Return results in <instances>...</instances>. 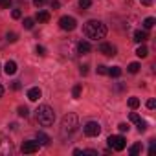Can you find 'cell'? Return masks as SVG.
Instances as JSON below:
<instances>
[{
    "mask_svg": "<svg viewBox=\"0 0 156 156\" xmlns=\"http://www.w3.org/2000/svg\"><path fill=\"white\" fill-rule=\"evenodd\" d=\"M41 96H42V92H41V88H39V87H33V88H30V90H28V99H30V101H37Z\"/></svg>",
    "mask_w": 156,
    "mask_h": 156,
    "instance_id": "10",
    "label": "cell"
},
{
    "mask_svg": "<svg viewBox=\"0 0 156 156\" xmlns=\"http://www.w3.org/2000/svg\"><path fill=\"white\" fill-rule=\"evenodd\" d=\"M129 119H130V121H132V123H138V121H140V119H141V118H140V116H138V114H136V112H130V116H129Z\"/></svg>",
    "mask_w": 156,
    "mask_h": 156,
    "instance_id": "29",
    "label": "cell"
},
{
    "mask_svg": "<svg viewBox=\"0 0 156 156\" xmlns=\"http://www.w3.org/2000/svg\"><path fill=\"white\" fill-rule=\"evenodd\" d=\"M35 20H39V22H48V20H50V13H48V11H39V13L35 15Z\"/></svg>",
    "mask_w": 156,
    "mask_h": 156,
    "instance_id": "15",
    "label": "cell"
},
{
    "mask_svg": "<svg viewBox=\"0 0 156 156\" xmlns=\"http://www.w3.org/2000/svg\"><path fill=\"white\" fill-rule=\"evenodd\" d=\"M136 55H138V57H141V59H143V57H147V55H149L147 46H140V48L136 50Z\"/></svg>",
    "mask_w": 156,
    "mask_h": 156,
    "instance_id": "17",
    "label": "cell"
},
{
    "mask_svg": "<svg viewBox=\"0 0 156 156\" xmlns=\"http://www.w3.org/2000/svg\"><path fill=\"white\" fill-rule=\"evenodd\" d=\"M35 51H37V55H41V57H42V55H46V48H44V46H39V44H37Z\"/></svg>",
    "mask_w": 156,
    "mask_h": 156,
    "instance_id": "28",
    "label": "cell"
},
{
    "mask_svg": "<svg viewBox=\"0 0 156 156\" xmlns=\"http://www.w3.org/2000/svg\"><path fill=\"white\" fill-rule=\"evenodd\" d=\"M140 152H141V145H140V143H136V145H132V147L129 149V154H130V156H136V154H140Z\"/></svg>",
    "mask_w": 156,
    "mask_h": 156,
    "instance_id": "18",
    "label": "cell"
},
{
    "mask_svg": "<svg viewBox=\"0 0 156 156\" xmlns=\"http://www.w3.org/2000/svg\"><path fill=\"white\" fill-rule=\"evenodd\" d=\"M118 129H119L121 132H127V130H129V125H127V123H119V125H118Z\"/></svg>",
    "mask_w": 156,
    "mask_h": 156,
    "instance_id": "34",
    "label": "cell"
},
{
    "mask_svg": "<svg viewBox=\"0 0 156 156\" xmlns=\"http://www.w3.org/2000/svg\"><path fill=\"white\" fill-rule=\"evenodd\" d=\"M154 107H156V101H154V99H149V101H147V108H151V110H152Z\"/></svg>",
    "mask_w": 156,
    "mask_h": 156,
    "instance_id": "36",
    "label": "cell"
},
{
    "mask_svg": "<svg viewBox=\"0 0 156 156\" xmlns=\"http://www.w3.org/2000/svg\"><path fill=\"white\" fill-rule=\"evenodd\" d=\"M37 141H39V145H50V136L48 134H44V132H37Z\"/></svg>",
    "mask_w": 156,
    "mask_h": 156,
    "instance_id": "14",
    "label": "cell"
},
{
    "mask_svg": "<svg viewBox=\"0 0 156 156\" xmlns=\"http://www.w3.org/2000/svg\"><path fill=\"white\" fill-rule=\"evenodd\" d=\"M141 4H143V6H151V4H152V0H141Z\"/></svg>",
    "mask_w": 156,
    "mask_h": 156,
    "instance_id": "40",
    "label": "cell"
},
{
    "mask_svg": "<svg viewBox=\"0 0 156 156\" xmlns=\"http://www.w3.org/2000/svg\"><path fill=\"white\" fill-rule=\"evenodd\" d=\"M154 152H156V143L151 141V145H149V154H154Z\"/></svg>",
    "mask_w": 156,
    "mask_h": 156,
    "instance_id": "35",
    "label": "cell"
},
{
    "mask_svg": "<svg viewBox=\"0 0 156 156\" xmlns=\"http://www.w3.org/2000/svg\"><path fill=\"white\" fill-rule=\"evenodd\" d=\"M98 51L103 53V55H107V57H114L116 55V46H112L110 42H101L98 46Z\"/></svg>",
    "mask_w": 156,
    "mask_h": 156,
    "instance_id": "8",
    "label": "cell"
},
{
    "mask_svg": "<svg viewBox=\"0 0 156 156\" xmlns=\"http://www.w3.org/2000/svg\"><path fill=\"white\" fill-rule=\"evenodd\" d=\"M59 26H61V30H64V31H73V30L77 28V22H75L73 17H61V19H59Z\"/></svg>",
    "mask_w": 156,
    "mask_h": 156,
    "instance_id": "6",
    "label": "cell"
},
{
    "mask_svg": "<svg viewBox=\"0 0 156 156\" xmlns=\"http://www.w3.org/2000/svg\"><path fill=\"white\" fill-rule=\"evenodd\" d=\"M17 39H19V35H17L15 31H8V33H6V41H8V42H17Z\"/></svg>",
    "mask_w": 156,
    "mask_h": 156,
    "instance_id": "20",
    "label": "cell"
},
{
    "mask_svg": "<svg viewBox=\"0 0 156 156\" xmlns=\"http://www.w3.org/2000/svg\"><path fill=\"white\" fill-rule=\"evenodd\" d=\"M13 151V145L6 134H0V154H9Z\"/></svg>",
    "mask_w": 156,
    "mask_h": 156,
    "instance_id": "7",
    "label": "cell"
},
{
    "mask_svg": "<svg viewBox=\"0 0 156 156\" xmlns=\"http://www.w3.org/2000/svg\"><path fill=\"white\" fill-rule=\"evenodd\" d=\"M59 2H57V0H51V9H59Z\"/></svg>",
    "mask_w": 156,
    "mask_h": 156,
    "instance_id": "39",
    "label": "cell"
},
{
    "mask_svg": "<svg viewBox=\"0 0 156 156\" xmlns=\"http://www.w3.org/2000/svg\"><path fill=\"white\" fill-rule=\"evenodd\" d=\"M81 73H83V75L88 73V64H83V66H81Z\"/></svg>",
    "mask_w": 156,
    "mask_h": 156,
    "instance_id": "38",
    "label": "cell"
},
{
    "mask_svg": "<svg viewBox=\"0 0 156 156\" xmlns=\"http://www.w3.org/2000/svg\"><path fill=\"white\" fill-rule=\"evenodd\" d=\"M33 24H35V20H33V19H24V24H22V26H24L26 30H31V28H33Z\"/></svg>",
    "mask_w": 156,
    "mask_h": 156,
    "instance_id": "24",
    "label": "cell"
},
{
    "mask_svg": "<svg viewBox=\"0 0 156 156\" xmlns=\"http://www.w3.org/2000/svg\"><path fill=\"white\" fill-rule=\"evenodd\" d=\"M83 33L88 37V39H94V41H101L105 39L107 35V26L101 22V20H88L83 28Z\"/></svg>",
    "mask_w": 156,
    "mask_h": 156,
    "instance_id": "1",
    "label": "cell"
},
{
    "mask_svg": "<svg viewBox=\"0 0 156 156\" xmlns=\"http://www.w3.org/2000/svg\"><path fill=\"white\" fill-rule=\"evenodd\" d=\"M92 50V46H90V42H87V41H81V42H77V53H88Z\"/></svg>",
    "mask_w": 156,
    "mask_h": 156,
    "instance_id": "11",
    "label": "cell"
},
{
    "mask_svg": "<svg viewBox=\"0 0 156 156\" xmlns=\"http://www.w3.org/2000/svg\"><path fill=\"white\" fill-rule=\"evenodd\" d=\"M110 77H119L121 75V68L119 66H112V68H108V72H107Z\"/></svg>",
    "mask_w": 156,
    "mask_h": 156,
    "instance_id": "16",
    "label": "cell"
},
{
    "mask_svg": "<svg viewBox=\"0 0 156 156\" xmlns=\"http://www.w3.org/2000/svg\"><path fill=\"white\" fill-rule=\"evenodd\" d=\"M107 72H108V68H107V66H103V64H99V66H98V73H101V75H105Z\"/></svg>",
    "mask_w": 156,
    "mask_h": 156,
    "instance_id": "31",
    "label": "cell"
},
{
    "mask_svg": "<svg viewBox=\"0 0 156 156\" xmlns=\"http://www.w3.org/2000/svg\"><path fill=\"white\" fill-rule=\"evenodd\" d=\"M129 107L130 108H138L140 107V99L138 98H129Z\"/></svg>",
    "mask_w": 156,
    "mask_h": 156,
    "instance_id": "23",
    "label": "cell"
},
{
    "mask_svg": "<svg viewBox=\"0 0 156 156\" xmlns=\"http://www.w3.org/2000/svg\"><path fill=\"white\" fill-rule=\"evenodd\" d=\"M46 4V0H33V6L35 8H41V6H44Z\"/></svg>",
    "mask_w": 156,
    "mask_h": 156,
    "instance_id": "33",
    "label": "cell"
},
{
    "mask_svg": "<svg viewBox=\"0 0 156 156\" xmlns=\"http://www.w3.org/2000/svg\"><path fill=\"white\" fill-rule=\"evenodd\" d=\"M107 141H108V147L114 149V151H123L125 145H127V141H125L123 136H110Z\"/></svg>",
    "mask_w": 156,
    "mask_h": 156,
    "instance_id": "5",
    "label": "cell"
},
{
    "mask_svg": "<svg viewBox=\"0 0 156 156\" xmlns=\"http://www.w3.org/2000/svg\"><path fill=\"white\" fill-rule=\"evenodd\" d=\"M154 22H156V20H154L152 17H147V19L143 20V28H145V30H151V28L154 26Z\"/></svg>",
    "mask_w": 156,
    "mask_h": 156,
    "instance_id": "19",
    "label": "cell"
},
{
    "mask_svg": "<svg viewBox=\"0 0 156 156\" xmlns=\"http://www.w3.org/2000/svg\"><path fill=\"white\" fill-rule=\"evenodd\" d=\"M17 112H19V116H20V118H28V114H30V110H28L26 107H19V110H17Z\"/></svg>",
    "mask_w": 156,
    "mask_h": 156,
    "instance_id": "25",
    "label": "cell"
},
{
    "mask_svg": "<svg viewBox=\"0 0 156 156\" xmlns=\"http://www.w3.org/2000/svg\"><path fill=\"white\" fill-rule=\"evenodd\" d=\"M136 125H138V130H140V132H145V130H147V123H145L143 119H140Z\"/></svg>",
    "mask_w": 156,
    "mask_h": 156,
    "instance_id": "26",
    "label": "cell"
},
{
    "mask_svg": "<svg viewBox=\"0 0 156 156\" xmlns=\"http://www.w3.org/2000/svg\"><path fill=\"white\" fill-rule=\"evenodd\" d=\"M4 96V87H2V83H0V98Z\"/></svg>",
    "mask_w": 156,
    "mask_h": 156,
    "instance_id": "41",
    "label": "cell"
},
{
    "mask_svg": "<svg viewBox=\"0 0 156 156\" xmlns=\"http://www.w3.org/2000/svg\"><path fill=\"white\" fill-rule=\"evenodd\" d=\"M11 17H13L15 20L20 19V17H22V11H20V9H13V11H11Z\"/></svg>",
    "mask_w": 156,
    "mask_h": 156,
    "instance_id": "30",
    "label": "cell"
},
{
    "mask_svg": "<svg viewBox=\"0 0 156 156\" xmlns=\"http://www.w3.org/2000/svg\"><path fill=\"white\" fill-rule=\"evenodd\" d=\"M83 132L88 136V138H94V136H99L101 132V125L98 121H88L85 127H83Z\"/></svg>",
    "mask_w": 156,
    "mask_h": 156,
    "instance_id": "4",
    "label": "cell"
},
{
    "mask_svg": "<svg viewBox=\"0 0 156 156\" xmlns=\"http://www.w3.org/2000/svg\"><path fill=\"white\" fill-rule=\"evenodd\" d=\"M147 39H149L147 30H138V31L134 33V41H136V42H145Z\"/></svg>",
    "mask_w": 156,
    "mask_h": 156,
    "instance_id": "12",
    "label": "cell"
},
{
    "mask_svg": "<svg viewBox=\"0 0 156 156\" xmlns=\"http://www.w3.org/2000/svg\"><path fill=\"white\" fill-rule=\"evenodd\" d=\"M79 6H81L83 9H87V8L92 6V0H79Z\"/></svg>",
    "mask_w": 156,
    "mask_h": 156,
    "instance_id": "27",
    "label": "cell"
},
{
    "mask_svg": "<svg viewBox=\"0 0 156 156\" xmlns=\"http://www.w3.org/2000/svg\"><path fill=\"white\" fill-rule=\"evenodd\" d=\"M81 90H83V87H81V85H75V87H73V90H72V96L77 99V98L81 96Z\"/></svg>",
    "mask_w": 156,
    "mask_h": 156,
    "instance_id": "21",
    "label": "cell"
},
{
    "mask_svg": "<svg viewBox=\"0 0 156 156\" xmlns=\"http://www.w3.org/2000/svg\"><path fill=\"white\" fill-rule=\"evenodd\" d=\"M37 151H39V141L37 140H28V141L22 143V152L24 154H33Z\"/></svg>",
    "mask_w": 156,
    "mask_h": 156,
    "instance_id": "9",
    "label": "cell"
},
{
    "mask_svg": "<svg viewBox=\"0 0 156 156\" xmlns=\"http://www.w3.org/2000/svg\"><path fill=\"white\" fill-rule=\"evenodd\" d=\"M11 6V0H0V8H9Z\"/></svg>",
    "mask_w": 156,
    "mask_h": 156,
    "instance_id": "32",
    "label": "cell"
},
{
    "mask_svg": "<svg viewBox=\"0 0 156 156\" xmlns=\"http://www.w3.org/2000/svg\"><path fill=\"white\" fill-rule=\"evenodd\" d=\"M77 127H79V121H77V116L75 114H66L61 121V134L66 138V136H72Z\"/></svg>",
    "mask_w": 156,
    "mask_h": 156,
    "instance_id": "3",
    "label": "cell"
},
{
    "mask_svg": "<svg viewBox=\"0 0 156 156\" xmlns=\"http://www.w3.org/2000/svg\"><path fill=\"white\" fill-rule=\"evenodd\" d=\"M35 112H37V121H39L42 127H50V125H53V121H55V112H53L51 107H48V105H41Z\"/></svg>",
    "mask_w": 156,
    "mask_h": 156,
    "instance_id": "2",
    "label": "cell"
},
{
    "mask_svg": "<svg viewBox=\"0 0 156 156\" xmlns=\"http://www.w3.org/2000/svg\"><path fill=\"white\" fill-rule=\"evenodd\" d=\"M4 72H6L8 75H13V73L17 72V62H15V61H8V62L4 64Z\"/></svg>",
    "mask_w": 156,
    "mask_h": 156,
    "instance_id": "13",
    "label": "cell"
},
{
    "mask_svg": "<svg viewBox=\"0 0 156 156\" xmlns=\"http://www.w3.org/2000/svg\"><path fill=\"white\" fill-rule=\"evenodd\" d=\"M127 70H129V73H138V70H140V64H138V62H130Z\"/></svg>",
    "mask_w": 156,
    "mask_h": 156,
    "instance_id": "22",
    "label": "cell"
},
{
    "mask_svg": "<svg viewBox=\"0 0 156 156\" xmlns=\"http://www.w3.org/2000/svg\"><path fill=\"white\" fill-rule=\"evenodd\" d=\"M11 88H13V90H20V81H13Z\"/></svg>",
    "mask_w": 156,
    "mask_h": 156,
    "instance_id": "37",
    "label": "cell"
}]
</instances>
